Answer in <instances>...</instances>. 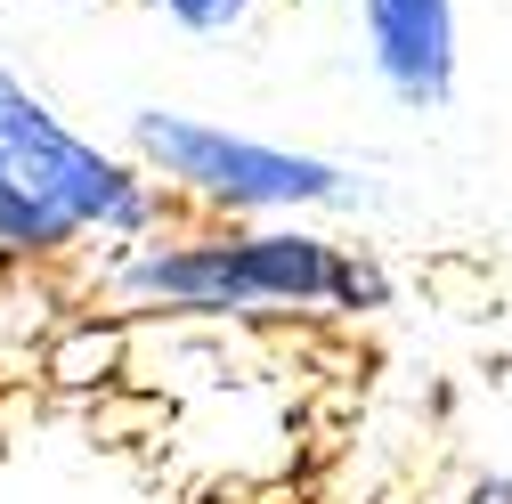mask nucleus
Listing matches in <instances>:
<instances>
[{
    "instance_id": "f257e3e1",
    "label": "nucleus",
    "mask_w": 512,
    "mask_h": 504,
    "mask_svg": "<svg viewBox=\"0 0 512 504\" xmlns=\"http://www.w3.org/2000/svg\"><path fill=\"white\" fill-rule=\"evenodd\" d=\"M114 293L139 309L244 318V309H391V277L366 252L301 220H228L196 236H147L114 261Z\"/></svg>"
},
{
    "instance_id": "f03ea898",
    "label": "nucleus",
    "mask_w": 512,
    "mask_h": 504,
    "mask_svg": "<svg viewBox=\"0 0 512 504\" xmlns=\"http://www.w3.org/2000/svg\"><path fill=\"white\" fill-rule=\"evenodd\" d=\"M122 147L131 163L163 187V196H187L220 220H301V212H350L366 196V179L334 155L309 147H269L244 139L228 122L179 114V106H139L122 122Z\"/></svg>"
},
{
    "instance_id": "7ed1b4c3",
    "label": "nucleus",
    "mask_w": 512,
    "mask_h": 504,
    "mask_svg": "<svg viewBox=\"0 0 512 504\" xmlns=\"http://www.w3.org/2000/svg\"><path fill=\"white\" fill-rule=\"evenodd\" d=\"M0 155H9L82 236H122V244L163 236V204H171V196H163L131 155L82 139L74 122L9 66V57H0Z\"/></svg>"
},
{
    "instance_id": "20e7f679",
    "label": "nucleus",
    "mask_w": 512,
    "mask_h": 504,
    "mask_svg": "<svg viewBox=\"0 0 512 504\" xmlns=\"http://www.w3.org/2000/svg\"><path fill=\"white\" fill-rule=\"evenodd\" d=\"M358 41H366V74L382 98L407 114H447L464 74V33H456V0H350Z\"/></svg>"
},
{
    "instance_id": "39448f33",
    "label": "nucleus",
    "mask_w": 512,
    "mask_h": 504,
    "mask_svg": "<svg viewBox=\"0 0 512 504\" xmlns=\"http://www.w3.org/2000/svg\"><path fill=\"white\" fill-rule=\"evenodd\" d=\"M74 244H82V228L0 155V252H9V261H57V252H74Z\"/></svg>"
},
{
    "instance_id": "423d86ee",
    "label": "nucleus",
    "mask_w": 512,
    "mask_h": 504,
    "mask_svg": "<svg viewBox=\"0 0 512 504\" xmlns=\"http://www.w3.org/2000/svg\"><path fill=\"white\" fill-rule=\"evenodd\" d=\"M155 9L179 25V33H196V41H220V33H236L261 0H155Z\"/></svg>"
}]
</instances>
